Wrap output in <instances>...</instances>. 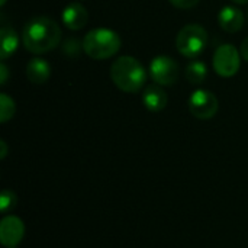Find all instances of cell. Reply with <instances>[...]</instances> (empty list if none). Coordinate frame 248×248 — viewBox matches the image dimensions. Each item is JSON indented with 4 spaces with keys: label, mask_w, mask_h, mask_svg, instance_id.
<instances>
[{
    "label": "cell",
    "mask_w": 248,
    "mask_h": 248,
    "mask_svg": "<svg viewBox=\"0 0 248 248\" xmlns=\"http://www.w3.org/2000/svg\"><path fill=\"white\" fill-rule=\"evenodd\" d=\"M22 41L26 51L32 54H45L58 46L61 41V29L51 17L36 16L25 23Z\"/></svg>",
    "instance_id": "obj_1"
},
{
    "label": "cell",
    "mask_w": 248,
    "mask_h": 248,
    "mask_svg": "<svg viewBox=\"0 0 248 248\" xmlns=\"http://www.w3.org/2000/svg\"><path fill=\"white\" fill-rule=\"evenodd\" d=\"M110 78L125 93H138L147 81V70L131 55H122L112 62Z\"/></svg>",
    "instance_id": "obj_2"
},
{
    "label": "cell",
    "mask_w": 248,
    "mask_h": 248,
    "mask_svg": "<svg viewBox=\"0 0 248 248\" xmlns=\"http://www.w3.org/2000/svg\"><path fill=\"white\" fill-rule=\"evenodd\" d=\"M119 35L109 28H96L86 33L83 51L93 60L102 61L113 57L121 49Z\"/></svg>",
    "instance_id": "obj_3"
},
{
    "label": "cell",
    "mask_w": 248,
    "mask_h": 248,
    "mask_svg": "<svg viewBox=\"0 0 248 248\" xmlns=\"http://www.w3.org/2000/svg\"><path fill=\"white\" fill-rule=\"evenodd\" d=\"M208 45V32L198 23L186 25L176 36V48L186 58L199 57Z\"/></svg>",
    "instance_id": "obj_4"
},
{
    "label": "cell",
    "mask_w": 248,
    "mask_h": 248,
    "mask_svg": "<svg viewBox=\"0 0 248 248\" xmlns=\"http://www.w3.org/2000/svg\"><path fill=\"white\" fill-rule=\"evenodd\" d=\"M212 65L214 70L218 76L221 77H232L238 73L240 65H241V54L240 51L231 45V44H224L219 45L214 54L212 58Z\"/></svg>",
    "instance_id": "obj_5"
},
{
    "label": "cell",
    "mask_w": 248,
    "mask_h": 248,
    "mask_svg": "<svg viewBox=\"0 0 248 248\" xmlns=\"http://www.w3.org/2000/svg\"><path fill=\"white\" fill-rule=\"evenodd\" d=\"M150 76L155 84L171 86L177 81L180 67L179 62L169 55H157L150 62Z\"/></svg>",
    "instance_id": "obj_6"
},
{
    "label": "cell",
    "mask_w": 248,
    "mask_h": 248,
    "mask_svg": "<svg viewBox=\"0 0 248 248\" xmlns=\"http://www.w3.org/2000/svg\"><path fill=\"white\" fill-rule=\"evenodd\" d=\"M219 109V102L217 96L205 89L195 90L189 97V110L190 113L202 121L211 119L217 115Z\"/></svg>",
    "instance_id": "obj_7"
},
{
    "label": "cell",
    "mask_w": 248,
    "mask_h": 248,
    "mask_svg": "<svg viewBox=\"0 0 248 248\" xmlns=\"http://www.w3.org/2000/svg\"><path fill=\"white\" fill-rule=\"evenodd\" d=\"M25 235V224L15 215H4L0 221V243L4 247L17 246Z\"/></svg>",
    "instance_id": "obj_8"
},
{
    "label": "cell",
    "mask_w": 248,
    "mask_h": 248,
    "mask_svg": "<svg viewBox=\"0 0 248 248\" xmlns=\"http://www.w3.org/2000/svg\"><path fill=\"white\" fill-rule=\"evenodd\" d=\"M61 20H62L64 26L68 28L70 31H80L86 26V23L89 20V12L81 3L73 1L64 7Z\"/></svg>",
    "instance_id": "obj_9"
},
{
    "label": "cell",
    "mask_w": 248,
    "mask_h": 248,
    "mask_svg": "<svg viewBox=\"0 0 248 248\" xmlns=\"http://www.w3.org/2000/svg\"><path fill=\"white\" fill-rule=\"evenodd\" d=\"M218 23L225 32L235 33L244 25V13L232 4L224 6L218 13Z\"/></svg>",
    "instance_id": "obj_10"
},
{
    "label": "cell",
    "mask_w": 248,
    "mask_h": 248,
    "mask_svg": "<svg viewBox=\"0 0 248 248\" xmlns=\"http://www.w3.org/2000/svg\"><path fill=\"white\" fill-rule=\"evenodd\" d=\"M142 103L145 106L147 110L150 112H160L167 106L169 97L167 93L164 92V89L160 84H151L147 86L141 94Z\"/></svg>",
    "instance_id": "obj_11"
},
{
    "label": "cell",
    "mask_w": 248,
    "mask_h": 248,
    "mask_svg": "<svg viewBox=\"0 0 248 248\" xmlns=\"http://www.w3.org/2000/svg\"><path fill=\"white\" fill-rule=\"evenodd\" d=\"M51 65L44 58H32L26 65V77L33 84H44L49 80Z\"/></svg>",
    "instance_id": "obj_12"
},
{
    "label": "cell",
    "mask_w": 248,
    "mask_h": 248,
    "mask_svg": "<svg viewBox=\"0 0 248 248\" xmlns=\"http://www.w3.org/2000/svg\"><path fill=\"white\" fill-rule=\"evenodd\" d=\"M19 46V35L16 31L7 25L1 26L0 29V58L1 61L7 60L10 55L16 52Z\"/></svg>",
    "instance_id": "obj_13"
},
{
    "label": "cell",
    "mask_w": 248,
    "mask_h": 248,
    "mask_svg": "<svg viewBox=\"0 0 248 248\" xmlns=\"http://www.w3.org/2000/svg\"><path fill=\"white\" fill-rule=\"evenodd\" d=\"M208 76V67L201 60H192L186 67V78L190 84H202Z\"/></svg>",
    "instance_id": "obj_14"
},
{
    "label": "cell",
    "mask_w": 248,
    "mask_h": 248,
    "mask_svg": "<svg viewBox=\"0 0 248 248\" xmlns=\"http://www.w3.org/2000/svg\"><path fill=\"white\" fill-rule=\"evenodd\" d=\"M15 112H16L15 100L6 93H1L0 94V122L6 124L7 121H10L15 116Z\"/></svg>",
    "instance_id": "obj_15"
},
{
    "label": "cell",
    "mask_w": 248,
    "mask_h": 248,
    "mask_svg": "<svg viewBox=\"0 0 248 248\" xmlns=\"http://www.w3.org/2000/svg\"><path fill=\"white\" fill-rule=\"evenodd\" d=\"M16 203H17V196L15 195L13 190H9V189L1 190V193H0V212L3 215H7L10 211H13Z\"/></svg>",
    "instance_id": "obj_16"
},
{
    "label": "cell",
    "mask_w": 248,
    "mask_h": 248,
    "mask_svg": "<svg viewBox=\"0 0 248 248\" xmlns=\"http://www.w3.org/2000/svg\"><path fill=\"white\" fill-rule=\"evenodd\" d=\"M174 7L177 9H192L195 7L201 0H169Z\"/></svg>",
    "instance_id": "obj_17"
},
{
    "label": "cell",
    "mask_w": 248,
    "mask_h": 248,
    "mask_svg": "<svg viewBox=\"0 0 248 248\" xmlns=\"http://www.w3.org/2000/svg\"><path fill=\"white\" fill-rule=\"evenodd\" d=\"M7 76H9V70H7V67H6V64L1 62V64H0V84H1V86L6 84Z\"/></svg>",
    "instance_id": "obj_18"
},
{
    "label": "cell",
    "mask_w": 248,
    "mask_h": 248,
    "mask_svg": "<svg viewBox=\"0 0 248 248\" xmlns=\"http://www.w3.org/2000/svg\"><path fill=\"white\" fill-rule=\"evenodd\" d=\"M240 54H241V58H244L246 61H248V36L241 42V46H240Z\"/></svg>",
    "instance_id": "obj_19"
},
{
    "label": "cell",
    "mask_w": 248,
    "mask_h": 248,
    "mask_svg": "<svg viewBox=\"0 0 248 248\" xmlns=\"http://www.w3.org/2000/svg\"><path fill=\"white\" fill-rule=\"evenodd\" d=\"M0 150H1V151H0V158H1V160H4V158H6V155H7V144H6L3 140L0 141Z\"/></svg>",
    "instance_id": "obj_20"
},
{
    "label": "cell",
    "mask_w": 248,
    "mask_h": 248,
    "mask_svg": "<svg viewBox=\"0 0 248 248\" xmlns=\"http://www.w3.org/2000/svg\"><path fill=\"white\" fill-rule=\"evenodd\" d=\"M232 3H235V4H246L248 3V0H231Z\"/></svg>",
    "instance_id": "obj_21"
},
{
    "label": "cell",
    "mask_w": 248,
    "mask_h": 248,
    "mask_svg": "<svg viewBox=\"0 0 248 248\" xmlns=\"http://www.w3.org/2000/svg\"><path fill=\"white\" fill-rule=\"evenodd\" d=\"M6 1H7V0H0V6H4V4H6Z\"/></svg>",
    "instance_id": "obj_22"
},
{
    "label": "cell",
    "mask_w": 248,
    "mask_h": 248,
    "mask_svg": "<svg viewBox=\"0 0 248 248\" xmlns=\"http://www.w3.org/2000/svg\"><path fill=\"white\" fill-rule=\"evenodd\" d=\"M6 248H17V247H16V246H15V247H6Z\"/></svg>",
    "instance_id": "obj_23"
},
{
    "label": "cell",
    "mask_w": 248,
    "mask_h": 248,
    "mask_svg": "<svg viewBox=\"0 0 248 248\" xmlns=\"http://www.w3.org/2000/svg\"><path fill=\"white\" fill-rule=\"evenodd\" d=\"M247 17H248V15H247Z\"/></svg>",
    "instance_id": "obj_24"
}]
</instances>
